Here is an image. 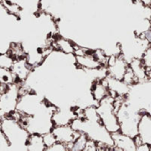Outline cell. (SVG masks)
I'll list each match as a JSON object with an SVG mask.
<instances>
[{"instance_id":"obj_21","label":"cell","mask_w":151,"mask_h":151,"mask_svg":"<svg viewBox=\"0 0 151 151\" xmlns=\"http://www.w3.org/2000/svg\"><path fill=\"white\" fill-rule=\"evenodd\" d=\"M69 151L67 145L61 142H57L54 145L48 148L46 151Z\"/></svg>"},{"instance_id":"obj_15","label":"cell","mask_w":151,"mask_h":151,"mask_svg":"<svg viewBox=\"0 0 151 151\" xmlns=\"http://www.w3.org/2000/svg\"><path fill=\"white\" fill-rule=\"evenodd\" d=\"M46 149L42 135L37 133L30 134L27 142V151H44Z\"/></svg>"},{"instance_id":"obj_22","label":"cell","mask_w":151,"mask_h":151,"mask_svg":"<svg viewBox=\"0 0 151 151\" xmlns=\"http://www.w3.org/2000/svg\"><path fill=\"white\" fill-rule=\"evenodd\" d=\"M142 61L146 68H151V45L146 50L142 57Z\"/></svg>"},{"instance_id":"obj_5","label":"cell","mask_w":151,"mask_h":151,"mask_svg":"<svg viewBox=\"0 0 151 151\" xmlns=\"http://www.w3.org/2000/svg\"><path fill=\"white\" fill-rule=\"evenodd\" d=\"M20 85L1 84L0 90V114L1 117L9 116L16 111L17 105L20 97Z\"/></svg>"},{"instance_id":"obj_8","label":"cell","mask_w":151,"mask_h":151,"mask_svg":"<svg viewBox=\"0 0 151 151\" xmlns=\"http://www.w3.org/2000/svg\"><path fill=\"white\" fill-rule=\"evenodd\" d=\"M11 69L14 75L15 83L22 85L24 82L27 80V78L28 77V76L30 75L31 71L33 70V68L27 62V56H26L15 60V62Z\"/></svg>"},{"instance_id":"obj_14","label":"cell","mask_w":151,"mask_h":151,"mask_svg":"<svg viewBox=\"0 0 151 151\" xmlns=\"http://www.w3.org/2000/svg\"><path fill=\"white\" fill-rule=\"evenodd\" d=\"M129 67L133 70V72L134 73V75L137 77L139 82H142V81L149 79L148 76H147L146 67L143 64L142 59H138V58L134 59L129 63Z\"/></svg>"},{"instance_id":"obj_25","label":"cell","mask_w":151,"mask_h":151,"mask_svg":"<svg viewBox=\"0 0 151 151\" xmlns=\"http://www.w3.org/2000/svg\"><path fill=\"white\" fill-rule=\"evenodd\" d=\"M139 1H141L142 3H143L146 5H150L151 4V0H139Z\"/></svg>"},{"instance_id":"obj_7","label":"cell","mask_w":151,"mask_h":151,"mask_svg":"<svg viewBox=\"0 0 151 151\" xmlns=\"http://www.w3.org/2000/svg\"><path fill=\"white\" fill-rule=\"evenodd\" d=\"M51 132L55 134L58 142H64L67 145L69 150H71L73 143L81 134V133L74 130L71 125H55Z\"/></svg>"},{"instance_id":"obj_17","label":"cell","mask_w":151,"mask_h":151,"mask_svg":"<svg viewBox=\"0 0 151 151\" xmlns=\"http://www.w3.org/2000/svg\"><path fill=\"white\" fill-rule=\"evenodd\" d=\"M88 140V137L83 133H81L80 136L75 140V142L73 143V146H72V151H84L85 150V147H86V144H87V142Z\"/></svg>"},{"instance_id":"obj_11","label":"cell","mask_w":151,"mask_h":151,"mask_svg":"<svg viewBox=\"0 0 151 151\" xmlns=\"http://www.w3.org/2000/svg\"><path fill=\"white\" fill-rule=\"evenodd\" d=\"M79 117L78 112L72 108H58L53 114L52 119L55 125H71V123Z\"/></svg>"},{"instance_id":"obj_16","label":"cell","mask_w":151,"mask_h":151,"mask_svg":"<svg viewBox=\"0 0 151 151\" xmlns=\"http://www.w3.org/2000/svg\"><path fill=\"white\" fill-rule=\"evenodd\" d=\"M0 80L1 84L4 85H12L15 83V77L12 71V69L0 68Z\"/></svg>"},{"instance_id":"obj_10","label":"cell","mask_w":151,"mask_h":151,"mask_svg":"<svg viewBox=\"0 0 151 151\" xmlns=\"http://www.w3.org/2000/svg\"><path fill=\"white\" fill-rule=\"evenodd\" d=\"M112 138L114 141L113 150L137 151V145L134 138L130 137L120 131L112 133Z\"/></svg>"},{"instance_id":"obj_27","label":"cell","mask_w":151,"mask_h":151,"mask_svg":"<svg viewBox=\"0 0 151 151\" xmlns=\"http://www.w3.org/2000/svg\"><path fill=\"white\" fill-rule=\"evenodd\" d=\"M150 6H151V4H150Z\"/></svg>"},{"instance_id":"obj_13","label":"cell","mask_w":151,"mask_h":151,"mask_svg":"<svg viewBox=\"0 0 151 151\" xmlns=\"http://www.w3.org/2000/svg\"><path fill=\"white\" fill-rule=\"evenodd\" d=\"M53 46H57V49L68 53V54H74L76 50V44L70 39L63 37L58 35L53 43Z\"/></svg>"},{"instance_id":"obj_9","label":"cell","mask_w":151,"mask_h":151,"mask_svg":"<svg viewBox=\"0 0 151 151\" xmlns=\"http://www.w3.org/2000/svg\"><path fill=\"white\" fill-rule=\"evenodd\" d=\"M104 81L109 89L110 95L115 99L118 97H127L130 91V85L124 82V80H119L108 75Z\"/></svg>"},{"instance_id":"obj_3","label":"cell","mask_w":151,"mask_h":151,"mask_svg":"<svg viewBox=\"0 0 151 151\" xmlns=\"http://www.w3.org/2000/svg\"><path fill=\"white\" fill-rule=\"evenodd\" d=\"M116 111L120 125V132L133 138L137 137L139 135V123L143 112L126 100Z\"/></svg>"},{"instance_id":"obj_24","label":"cell","mask_w":151,"mask_h":151,"mask_svg":"<svg viewBox=\"0 0 151 151\" xmlns=\"http://www.w3.org/2000/svg\"><path fill=\"white\" fill-rule=\"evenodd\" d=\"M151 146L147 143H142L140 146L137 147V151H150Z\"/></svg>"},{"instance_id":"obj_2","label":"cell","mask_w":151,"mask_h":151,"mask_svg":"<svg viewBox=\"0 0 151 151\" xmlns=\"http://www.w3.org/2000/svg\"><path fill=\"white\" fill-rule=\"evenodd\" d=\"M1 132L5 135L11 145V151H27L29 132L13 117H1Z\"/></svg>"},{"instance_id":"obj_6","label":"cell","mask_w":151,"mask_h":151,"mask_svg":"<svg viewBox=\"0 0 151 151\" xmlns=\"http://www.w3.org/2000/svg\"><path fill=\"white\" fill-rule=\"evenodd\" d=\"M106 67L109 76L119 80H123L127 71L129 69V63L125 60L122 54L111 55L108 58Z\"/></svg>"},{"instance_id":"obj_19","label":"cell","mask_w":151,"mask_h":151,"mask_svg":"<svg viewBox=\"0 0 151 151\" xmlns=\"http://www.w3.org/2000/svg\"><path fill=\"white\" fill-rule=\"evenodd\" d=\"M42 137H43L44 144H45V146H46L47 149L50 148V147H51L52 145H54V144L58 142V140H57L55 134H54L52 132H50V133H48L43 134ZM47 149H46V150H47Z\"/></svg>"},{"instance_id":"obj_23","label":"cell","mask_w":151,"mask_h":151,"mask_svg":"<svg viewBox=\"0 0 151 151\" xmlns=\"http://www.w3.org/2000/svg\"><path fill=\"white\" fill-rule=\"evenodd\" d=\"M84 151H98L97 143L95 141H93L91 139H88V142H87V144H86Z\"/></svg>"},{"instance_id":"obj_20","label":"cell","mask_w":151,"mask_h":151,"mask_svg":"<svg viewBox=\"0 0 151 151\" xmlns=\"http://www.w3.org/2000/svg\"><path fill=\"white\" fill-rule=\"evenodd\" d=\"M0 151H11L10 142L2 132H0Z\"/></svg>"},{"instance_id":"obj_4","label":"cell","mask_w":151,"mask_h":151,"mask_svg":"<svg viewBox=\"0 0 151 151\" xmlns=\"http://www.w3.org/2000/svg\"><path fill=\"white\" fill-rule=\"evenodd\" d=\"M114 102L115 98L109 94L104 98L96 106L97 113L103 125L111 133L120 131V125L117 116Z\"/></svg>"},{"instance_id":"obj_1","label":"cell","mask_w":151,"mask_h":151,"mask_svg":"<svg viewBox=\"0 0 151 151\" xmlns=\"http://www.w3.org/2000/svg\"><path fill=\"white\" fill-rule=\"evenodd\" d=\"M71 126L74 130L85 133L88 139L95 141L97 143L98 150H113L112 133L103 125L96 111L90 112L86 117L75 118L71 123Z\"/></svg>"},{"instance_id":"obj_18","label":"cell","mask_w":151,"mask_h":151,"mask_svg":"<svg viewBox=\"0 0 151 151\" xmlns=\"http://www.w3.org/2000/svg\"><path fill=\"white\" fill-rule=\"evenodd\" d=\"M15 62V59L10 53H1L0 55V68L11 69Z\"/></svg>"},{"instance_id":"obj_26","label":"cell","mask_w":151,"mask_h":151,"mask_svg":"<svg viewBox=\"0 0 151 151\" xmlns=\"http://www.w3.org/2000/svg\"><path fill=\"white\" fill-rule=\"evenodd\" d=\"M150 151H151V149H150Z\"/></svg>"},{"instance_id":"obj_12","label":"cell","mask_w":151,"mask_h":151,"mask_svg":"<svg viewBox=\"0 0 151 151\" xmlns=\"http://www.w3.org/2000/svg\"><path fill=\"white\" fill-rule=\"evenodd\" d=\"M139 137L143 143L151 146V115L143 112L139 123Z\"/></svg>"}]
</instances>
